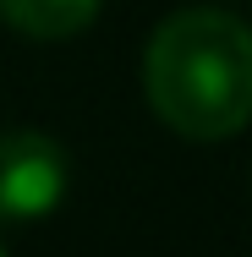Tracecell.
<instances>
[{
  "mask_svg": "<svg viewBox=\"0 0 252 257\" xmlns=\"http://www.w3.org/2000/svg\"><path fill=\"white\" fill-rule=\"evenodd\" d=\"M99 6L104 0H0V22L17 28L22 39L55 44V39L82 33V28L99 17Z\"/></svg>",
  "mask_w": 252,
  "mask_h": 257,
  "instance_id": "cell-3",
  "label": "cell"
},
{
  "mask_svg": "<svg viewBox=\"0 0 252 257\" xmlns=\"http://www.w3.org/2000/svg\"><path fill=\"white\" fill-rule=\"evenodd\" d=\"M71 159L50 132H0V224H39L66 203Z\"/></svg>",
  "mask_w": 252,
  "mask_h": 257,
  "instance_id": "cell-2",
  "label": "cell"
},
{
  "mask_svg": "<svg viewBox=\"0 0 252 257\" xmlns=\"http://www.w3.org/2000/svg\"><path fill=\"white\" fill-rule=\"evenodd\" d=\"M148 109L187 143H225L252 120V28L236 11L187 6L143 50Z\"/></svg>",
  "mask_w": 252,
  "mask_h": 257,
  "instance_id": "cell-1",
  "label": "cell"
}]
</instances>
